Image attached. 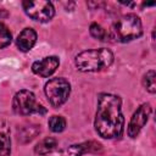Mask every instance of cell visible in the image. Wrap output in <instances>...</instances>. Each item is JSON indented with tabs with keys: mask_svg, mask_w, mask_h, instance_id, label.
<instances>
[{
	"mask_svg": "<svg viewBox=\"0 0 156 156\" xmlns=\"http://www.w3.org/2000/svg\"><path fill=\"white\" fill-rule=\"evenodd\" d=\"M101 149V145L96 141H85L82 144H74L67 147L63 152L62 156H82L83 154L88 151H99Z\"/></svg>",
	"mask_w": 156,
	"mask_h": 156,
	"instance_id": "cell-9",
	"label": "cell"
},
{
	"mask_svg": "<svg viewBox=\"0 0 156 156\" xmlns=\"http://www.w3.org/2000/svg\"><path fill=\"white\" fill-rule=\"evenodd\" d=\"M44 90L50 104L54 107H60L68 100V96L71 94V84L67 79L56 77L51 78L45 84Z\"/></svg>",
	"mask_w": 156,
	"mask_h": 156,
	"instance_id": "cell-5",
	"label": "cell"
},
{
	"mask_svg": "<svg viewBox=\"0 0 156 156\" xmlns=\"http://www.w3.org/2000/svg\"><path fill=\"white\" fill-rule=\"evenodd\" d=\"M122 100L119 96L101 93L98 96V110L95 115V130L105 139L121 138L124 127L122 115Z\"/></svg>",
	"mask_w": 156,
	"mask_h": 156,
	"instance_id": "cell-1",
	"label": "cell"
},
{
	"mask_svg": "<svg viewBox=\"0 0 156 156\" xmlns=\"http://www.w3.org/2000/svg\"><path fill=\"white\" fill-rule=\"evenodd\" d=\"M58 65H60V60L57 56H46L39 61H35L32 65V71L35 74L46 78L56 71Z\"/></svg>",
	"mask_w": 156,
	"mask_h": 156,
	"instance_id": "cell-8",
	"label": "cell"
},
{
	"mask_svg": "<svg viewBox=\"0 0 156 156\" xmlns=\"http://www.w3.org/2000/svg\"><path fill=\"white\" fill-rule=\"evenodd\" d=\"M35 41H37L35 30L32 28H26L18 34V37L16 39V45L21 51L26 52V51H29L34 46Z\"/></svg>",
	"mask_w": 156,
	"mask_h": 156,
	"instance_id": "cell-10",
	"label": "cell"
},
{
	"mask_svg": "<svg viewBox=\"0 0 156 156\" xmlns=\"http://www.w3.org/2000/svg\"><path fill=\"white\" fill-rule=\"evenodd\" d=\"M143 85L145 87V89L154 94L156 91V84H155V71L154 69H150L145 73L144 78H143Z\"/></svg>",
	"mask_w": 156,
	"mask_h": 156,
	"instance_id": "cell-15",
	"label": "cell"
},
{
	"mask_svg": "<svg viewBox=\"0 0 156 156\" xmlns=\"http://www.w3.org/2000/svg\"><path fill=\"white\" fill-rule=\"evenodd\" d=\"M22 6H23V10L27 13V16H29L32 20L38 21V22H49L55 15L54 5L50 1L26 0L22 2Z\"/></svg>",
	"mask_w": 156,
	"mask_h": 156,
	"instance_id": "cell-6",
	"label": "cell"
},
{
	"mask_svg": "<svg viewBox=\"0 0 156 156\" xmlns=\"http://www.w3.org/2000/svg\"><path fill=\"white\" fill-rule=\"evenodd\" d=\"M11 139L10 127L6 121L0 119V156H10Z\"/></svg>",
	"mask_w": 156,
	"mask_h": 156,
	"instance_id": "cell-11",
	"label": "cell"
},
{
	"mask_svg": "<svg viewBox=\"0 0 156 156\" xmlns=\"http://www.w3.org/2000/svg\"><path fill=\"white\" fill-rule=\"evenodd\" d=\"M113 54L108 49H93L82 51L76 56V66L82 72H98L111 66Z\"/></svg>",
	"mask_w": 156,
	"mask_h": 156,
	"instance_id": "cell-3",
	"label": "cell"
},
{
	"mask_svg": "<svg viewBox=\"0 0 156 156\" xmlns=\"http://www.w3.org/2000/svg\"><path fill=\"white\" fill-rule=\"evenodd\" d=\"M11 39H12V37H11L10 29L4 23L0 22V49H4L7 45H10Z\"/></svg>",
	"mask_w": 156,
	"mask_h": 156,
	"instance_id": "cell-17",
	"label": "cell"
},
{
	"mask_svg": "<svg viewBox=\"0 0 156 156\" xmlns=\"http://www.w3.org/2000/svg\"><path fill=\"white\" fill-rule=\"evenodd\" d=\"M7 16H9V12H7L5 9H1V7H0V18L7 17Z\"/></svg>",
	"mask_w": 156,
	"mask_h": 156,
	"instance_id": "cell-18",
	"label": "cell"
},
{
	"mask_svg": "<svg viewBox=\"0 0 156 156\" xmlns=\"http://www.w3.org/2000/svg\"><path fill=\"white\" fill-rule=\"evenodd\" d=\"M56 146H57V141L55 138H45L37 144V146L34 147V151L37 155L44 156L52 152L56 149Z\"/></svg>",
	"mask_w": 156,
	"mask_h": 156,
	"instance_id": "cell-12",
	"label": "cell"
},
{
	"mask_svg": "<svg viewBox=\"0 0 156 156\" xmlns=\"http://www.w3.org/2000/svg\"><path fill=\"white\" fill-rule=\"evenodd\" d=\"M89 29H90L91 37H94L95 39H98V40H107L108 34L99 23H91Z\"/></svg>",
	"mask_w": 156,
	"mask_h": 156,
	"instance_id": "cell-16",
	"label": "cell"
},
{
	"mask_svg": "<svg viewBox=\"0 0 156 156\" xmlns=\"http://www.w3.org/2000/svg\"><path fill=\"white\" fill-rule=\"evenodd\" d=\"M48 124H49L50 130H52L54 133H60L66 128V119L62 116L55 115V116H51L49 118Z\"/></svg>",
	"mask_w": 156,
	"mask_h": 156,
	"instance_id": "cell-14",
	"label": "cell"
},
{
	"mask_svg": "<svg viewBox=\"0 0 156 156\" xmlns=\"http://www.w3.org/2000/svg\"><path fill=\"white\" fill-rule=\"evenodd\" d=\"M40 132L39 126H26L23 128H21V130H18V139L22 143H28L30 140H33L35 138V135Z\"/></svg>",
	"mask_w": 156,
	"mask_h": 156,
	"instance_id": "cell-13",
	"label": "cell"
},
{
	"mask_svg": "<svg viewBox=\"0 0 156 156\" xmlns=\"http://www.w3.org/2000/svg\"><path fill=\"white\" fill-rule=\"evenodd\" d=\"M107 34H108V38L113 39L115 41L127 43V41L134 40L143 34L141 21L136 15L127 13L112 24Z\"/></svg>",
	"mask_w": 156,
	"mask_h": 156,
	"instance_id": "cell-2",
	"label": "cell"
},
{
	"mask_svg": "<svg viewBox=\"0 0 156 156\" xmlns=\"http://www.w3.org/2000/svg\"><path fill=\"white\" fill-rule=\"evenodd\" d=\"M12 108L15 113L21 115V116H28L33 113H39V115H45L46 110L43 105L37 102L35 95L29 91V90H20L16 93L12 102Z\"/></svg>",
	"mask_w": 156,
	"mask_h": 156,
	"instance_id": "cell-4",
	"label": "cell"
},
{
	"mask_svg": "<svg viewBox=\"0 0 156 156\" xmlns=\"http://www.w3.org/2000/svg\"><path fill=\"white\" fill-rule=\"evenodd\" d=\"M151 115V106L150 104H143L138 107V110L134 112L133 117L129 121L127 133L130 138H136L143 127L147 123L149 117Z\"/></svg>",
	"mask_w": 156,
	"mask_h": 156,
	"instance_id": "cell-7",
	"label": "cell"
}]
</instances>
